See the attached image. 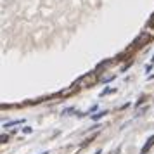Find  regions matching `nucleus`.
Wrapping results in <instances>:
<instances>
[{"label":"nucleus","instance_id":"obj_1","mask_svg":"<svg viewBox=\"0 0 154 154\" xmlns=\"http://www.w3.org/2000/svg\"><path fill=\"white\" fill-rule=\"evenodd\" d=\"M95 78H97V71H92V73H87V75H83L82 78H78L76 82H75V85L87 87V85L94 83V82H95Z\"/></svg>","mask_w":154,"mask_h":154},{"label":"nucleus","instance_id":"obj_2","mask_svg":"<svg viewBox=\"0 0 154 154\" xmlns=\"http://www.w3.org/2000/svg\"><path fill=\"white\" fill-rule=\"evenodd\" d=\"M152 146H154V135H151V137L147 139V142L144 144V147H142V154H146V152H147V151H149V149H151Z\"/></svg>","mask_w":154,"mask_h":154},{"label":"nucleus","instance_id":"obj_3","mask_svg":"<svg viewBox=\"0 0 154 154\" xmlns=\"http://www.w3.org/2000/svg\"><path fill=\"white\" fill-rule=\"evenodd\" d=\"M21 123H24V119H12V121H7V123H4V126H5V128H9V126L21 125Z\"/></svg>","mask_w":154,"mask_h":154},{"label":"nucleus","instance_id":"obj_4","mask_svg":"<svg viewBox=\"0 0 154 154\" xmlns=\"http://www.w3.org/2000/svg\"><path fill=\"white\" fill-rule=\"evenodd\" d=\"M106 114H107V111H99L97 114H94V116H92V119H95V121H97V119H100L102 116H106Z\"/></svg>","mask_w":154,"mask_h":154},{"label":"nucleus","instance_id":"obj_5","mask_svg":"<svg viewBox=\"0 0 154 154\" xmlns=\"http://www.w3.org/2000/svg\"><path fill=\"white\" fill-rule=\"evenodd\" d=\"M42 154H49V152H42Z\"/></svg>","mask_w":154,"mask_h":154}]
</instances>
